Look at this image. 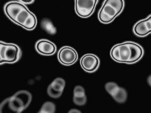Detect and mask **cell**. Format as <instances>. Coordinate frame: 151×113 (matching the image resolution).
<instances>
[{
  "label": "cell",
  "instance_id": "cell-1",
  "mask_svg": "<svg viewBox=\"0 0 151 113\" xmlns=\"http://www.w3.org/2000/svg\"><path fill=\"white\" fill-rule=\"evenodd\" d=\"M4 11L11 21L25 29L32 30L36 26L37 19L35 15L20 2L6 4Z\"/></svg>",
  "mask_w": 151,
  "mask_h": 113
},
{
  "label": "cell",
  "instance_id": "cell-2",
  "mask_svg": "<svg viewBox=\"0 0 151 113\" xmlns=\"http://www.w3.org/2000/svg\"><path fill=\"white\" fill-rule=\"evenodd\" d=\"M111 58L122 63L132 64L139 61L143 55V49L137 43L127 42L115 45L111 50Z\"/></svg>",
  "mask_w": 151,
  "mask_h": 113
},
{
  "label": "cell",
  "instance_id": "cell-3",
  "mask_svg": "<svg viewBox=\"0 0 151 113\" xmlns=\"http://www.w3.org/2000/svg\"><path fill=\"white\" fill-rule=\"evenodd\" d=\"M124 1L122 0H107L100 9L98 18L103 23H109L114 20L124 8Z\"/></svg>",
  "mask_w": 151,
  "mask_h": 113
},
{
  "label": "cell",
  "instance_id": "cell-4",
  "mask_svg": "<svg viewBox=\"0 0 151 113\" xmlns=\"http://www.w3.org/2000/svg\"><path fill=\"white\" fill-rule=\"evenodd\" d=\"M31 94L27 91H20L9 98L7 102L10 109L15 112H21L30 104Z\"/></svg>",
  "mask_w": 151,
  "mask_h": 113
},
{
  "label": "cell",
  "instance_id": "cell-5",
  "mask_svg": "<svg viewBox=\"0 0 151 113\" xmlns=\"http://www.w3.org/2000/svg\"><path fill=\"white\" fill-rule=\"evenodd\" d=\"M19 56V49L12 43L0 42V64L13 63L18 61Z\"/></svg>",
  "mask_w": 151,
  "mask_h": 113
},
{
  "label": "cell",
  "instance_id": "cell-6",
  "mask_svg": "<svg viewBox=\"0 0 151 113\" xmlns=\"http://www.w3.org/2000/svg\"><path fill=\"white\" fill-rule=\"evenodd\" d=\"M96 0H76L75 1V10L78 15L86 18L94 12L97 3Z\"/></svg>",
  "mask_w": 151,
  "mask_h": 113
},
{
  "label": "cell",
  "instance_id": "cell-7",
  "mask_svg": "<svg viewBox=\"0 0 151 113\" xmlns=\"http://www.w3.org/2000/svg\"><path fill=\"white\" fill-rule=\"evenodd\" d=\"M58 57L60 63L65 66H70L77 61L78 55L73 48L64 46L59 50Z\"/></svg>",
  "mask_w": 151,
  "mask_h": 113
},
{
  "label": "cell",
  "instance_id": "cell-8",
  "mask_svg": "<svg viewBox=\"0 0 151 113\" xmlns=\"http://www.w3.org/2000/svg\"><path fill=\"white\" fill-rule=\"evenodd\" d=\"M106 92L119 103H124L127 99V93L115 82H108L105 85Z\"/></svg>",
  "mask_w": 151,
  "mask_h": 113
},
{
  "label": "cell",
  "instance_id": "cell-9",
  "mask_svg": "<svg viewBox=\"0 0 151 113\" xmlns=\"http://www.w3.org/2000/svg\"><path fill=\"white\" fill-rule=\"evenodd\" d=\"M99 60L94 54H88L83 55L81 59V65L82 69L88 72L96 71L99 66Z\"/></svg>",
  "mask_w": 151,
  "mask_h": 113
},
{
  "label": "cell",
  "instance_id": "cell-10",
  "mask_svg": "<svg viewBox=\"0 0 151 113\" xmlns=\"http://www.w3.org/2000/svg\"><path fill=\"white\" fill-rule=\"evenodd\" d=\"M65 85L64 80L61 78H56L48 87L47 93L53 98H57L60 96L64 92Z\"/></svg>",
  "mask_w": 151,
  "mask_h": 113
},
{
  "label": "cell",
  "instance_id": "cell-11",
  "mask_svg": "<svg viewBox=\"0 0 151 113\" xmlns=\"http://www.w3.org/2000/svg\"><path fill=\"white\" fill-rule=\"evenodd\" d=\"M151 31V16L147 19L142 20L137 23L134 27V33L139 37H145L150 34Z\"/></svg>",
  "mask_w": 151,
  "mask_h": 113
},
{
  "label": "cell",
  "instance_id": "cell-12",
  "mask_svg": "<svg viewBox=\"0 0 151 113\" xmlns=\"http://www.w3.org/2000/svg\"><path fill=\"white\" fill-rule=\"evenodd\" d=\"M36 51L44 55H52L56 52V48L55 44L47 40H41L36 45Z\"/></svg>",
  "mask_w": 151,
  "mask_h": 113
},
{
  "label": "cell",
  "instance_id": "cell-13",
  "mask_svg": "<svg viewBox=\"0 0 151 113\" xmlns=\"http://www.w3.org/2000/svg\"><path fill=\"white\" fill-rule=\"evenodd\" d=\"M73 101L75 104L79 106L84 105L86 102V97L83 88L78 85L74 88L73 92Z\"/></svg>",
  "mask_w": 151,
  "mask_h": 113
},
{
  "label": "cell",
  "instance_id": "cell-14",
  "mask_svg": "<svg viewBox=\"0 0 151 113\" xmlns=\"http://www.w3.org/2000/svg\"><path fill=\"white\" fill-rule=\"evenodd\" d=\"M41 26L44 30L50 34H55L56 33V30L53 24L48 19H44L42 21Z\"/></svg>",
  "mask_w": 151,
  "mask_h": 113
},
{
  "label": "cell",
  "instance_id": "cell-15",
  "mask_svg": "<svg viewBox=\"0 0 151 113\" xmlns=\"http://www.w3.org/2000/svg\"><path fill=\"white\" fill-rule=\"evenodd\" d=\"M56 107L53 103L51 102H45L41 108L39 112L40 113H53L55 112Z\"/></svg>",
  "mask_w": 151,
  "mask_h": 113
},
{
  "label": "cell",
  "instance_id": "cell-16",
  "mask_svg": "<svg viewBox=\"0 0 151 113\" xmlns=\"http://www.w3.org/2000/svg\"><path fill=\"white\" fill-rule=\"evenodd\" d=\"M19 2L21 3L22 4H30L34 2L33 0H30V1H19Z\"/></svg>",
  "mask_w": 151,
  "mask_h": 113
},
{
  "label": "cell",
  "instance_id": "cell-17",
  "mask_svg": "<svg viewBox=\"0 0 151 113\" xmlns=\"http://www.w3.org/2000/svg\"><path fill=\"white\" fill-rule=\"evenodd\" d=\"M68 112L69 113H81V111H80L79 110H78L77 109H72L70 111H69Z\"/></svg>",
  "mask_w": 151,
  "mask_h": 113
},
{
  "label": "cell",
  "instance_id": "cell-18",
  "mask_svg": "<svg viewBox=\"0 0 151 113\" xmlns=\"http://www.w3.org/2000/svg\"><path fill=\"white\" fill-rule=\"evenodd\" d=\"M150 78H151V77H150V76L148 77V80H147V82H148V83H149V85L150 86V85H151V82H150Z\"/></svg>",
  "mask_w": 151,
  "mask_h": 113
}]
</instances>
